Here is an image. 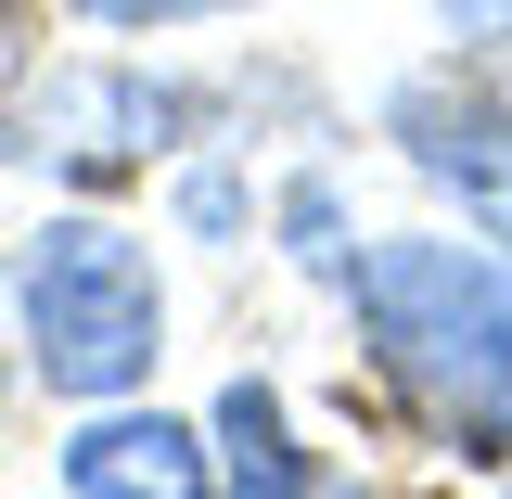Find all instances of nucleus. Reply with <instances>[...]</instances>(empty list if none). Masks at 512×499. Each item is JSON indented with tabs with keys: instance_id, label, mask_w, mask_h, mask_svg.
I'll list each match as a JSON object with an SVG mask.
<instances>
[{
	"instance_id": "f257e3e1",
	"label": "nucleus",
	"mask_w": 512,
	"mask_h": 499,
	"mask_svg": "<svg viewBox=\"0 0 512 499\" xmlns=\"http://www.w3.org/2000/svg\"><path fill=\"white\" fill-rule=\"evenodd\" d=\"M346 295L372 320L384 372L423 397V423L512 461V282L500 269L461 244H372L346 269Z\"/></svg>"
},
{
	"instance_id": "f03ea898",
	"label": "nucleus",
	"mask_w": 512,
	"mask_h": 499,
	"mask_svg": "<svg viewBox=\"0 0 512 499\" xmlns=\"http://www.w3.org/2000/svg\"><path fill=\"white\" fill-rule=\"evenodd\" d=\"M26 346L64 397H128L167 346V295H154V256L103 231V218H52L26 244Z\"/></svg>"
},
{
	"instance_id": "7ed1b4c3",
	"label": "nucleus",
	"mask_w": 512,
	"mask_h": 499,
	"mask_svg": "<svg viewBox=\"0 0 512 499\" xmlns=\"http://www.w3.org/2000/svg\"><path fill=\"white\" fill-rule=\"evenodd\" d=\"M64 487L77 499H205V436L167 410H116L64 448Z\"/></svg>"
},
{
	"instance_id": "20e7f679",
	"label": "nucleus",
	"mask_w": 512,
	"mask_h": 499,
	"mask_svg": "<svg viewBox=\"0 0 512 499\" xmlns=\"http://www.w3.org/2000/svg\"><path fill=\"white\" fill-rule=\"evenodd\" d=\"M218 436H231V474H244V499H295V448H282L269 384H231V397H218Z\"/></svg>"
},
{
	"instance_id": "39448f33",
	"label": "nucleus",
	"mask_w": 512,
	"mask_h": 499,
	"mask_svg": "<svg viewBox=\"0 0 512 499\" xmlns=\"http://www.w3.org/2000/svg\"><path fill=\"white\" fill-rule=\"evenodd\" d=\"M77 13H116V26H192V13H244V0H77Z\"/></svg>"
},
{
	"instance_id": "423d86ee",
	"label": "nucleus",
	"mask_w": 512,
	"mask_h": 499,
	"mask_svg": "<svg viewBox=\"0 0 512 499\" xmlns=\"http://www.w3.org/2000/svg\"><path fill=\"white\" fill-rule=\"evenodd\" d=\"M13 64H26V26H13V0H0V90H13Z\"/></svg>"
},
{
	"instance_id": "0eeeda50",
	"label": "nucleus",
	"mask_w": 512,
	"mask_h": 499,
	"mask_svg": "<svg viewBox=\"0 0 512 499\" xmlns=\"http://www.w3.org/2000/svg\"><path fill=\"white\" fill-rule=\"evenodd\" d=\"M448 13H461V26H512V0H448Z\"/></svg>"
},
{
	"instance_id": "6e6552de",
	"label": "nucleus",
	"mask_w": 512,
	"mask_h": 499,
	"mask_svg": "<svg viewBox=\"0 0 512 499\" xmlns=\"http://www.w3.org/2000/svg\"><path fill=\"white\" fill-rule=\"evenodd\" d=\"M487 218H500V244H512V180H500V192H487Z\"/></svg>"
}]
</instances>
